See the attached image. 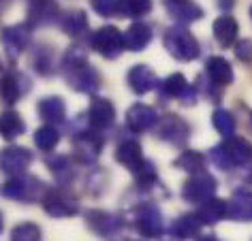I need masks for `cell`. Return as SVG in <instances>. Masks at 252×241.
Returning a JSON list of instances; mask_svg holds the SVG:
<instances>
[{"mask_svg": "<svg viewBox=\"0 0 252 241\" xmlns=\"http://www.w3.org/2000/svg\"><path fill=\"white\" fill-rule=\"evenodd\" d=\"M43 209L52 218H73L79 213V201L73 192H68L66 186L62 188H49L41 201Z\"/></svg>", "mask_w": 252, "mask_h": 241, "instance_id": "obj_7", "label": "cell"}, {"mask_svg": "<svg viewBox=\"0 0 252 241\" xmlns=\"http://www.w3.org/2000/svg\"><path fill=\"white\" fill-rule=\"evenodd\" d=\"M212 162L222 171H233L237 167H244L246 162L252 160V145L250 141H246L244 137L231 135L224 137L222 143L214 145L210 151Z\"/></svg>", "mask_w": 252, "mask_h": 241, "instance_id": "obj_2", "label": "cell"}, {"mask_svg": "<svg viewBox=\"0 0 252 241\" xmlns=\"http://www.w3.org/2000/svg\"><path fill=\"white\" fill-rule=\"evenodd\" d=\"M88 124L94 130H107L111 128L113 122H116V107L109 98H100V96H92L90 107H88Z\"/></svg>", "mask_w": 252, "mask_h": 241, "instance_id": "obj_12", "label": "cell"}, {"mask_svg": "<svg viewBox=\"0 0 252 241\" xmlns=\"http://www.w3.org/2000/svg\"><path fill=\"white\" fill-rule=\"evenodd\" d=\"M190 124L186 122L184 118H180L178 113H167L158 120V135L160 141L171 143V145H186L188 139H190Z\"/></svg>", "mask_w": 252, "mask_h": 241, "instance_id": "obj_10", "label": "cell"}, {"mask_svg": "<svg viewBox=\"0 0 252 241\" xmlns=\"http://www.w3.org/2000/svg\"><path fill=\"white\" fill-rule=\"evenodd\" d=\"M197 213L201 215V220H203L205 226H214V224H218L220 220L229 218V201H222V199H216V196H214L212 201L199 205Z\"/></svg>", "mask_w": 252, "mask_h": 241, "instance_id": "obj_30", "label": "cell"}, {"mask_svg": "<svg viewBox=\"0 0 252 241\" xmlns=\"http://www.w3.org/2000/svg\"><path fill=\"white\" fill-rule=\"evenodd\" d=\"M86 226L90 228L98 237H113L120 228H122V218H118L116 213L103 211V209H88L86 211Z\"/></svg>", "mask_w": 252, "mask_h": 241, "instance_id": "obj_13", "label": "cell"}, {"mask_svg": "<svg viewBox=\"0 0 252 241\" xmlns=\"http://www.w3.org/2000/svg\"><path fill=\"white\" fill-rule=\"evenodd\" d=\"M235 56L239 62L250 64L252 62V39H242L239 43H235Z\"/></svg>", "mask_w": 252, "mask_h": 241, "instance_id": "obj_40", "label": "cell"}, {"mask_svg": "<svg viewBox=\"0 0 252 241\" xmlns=\"http://www.w3.org/2000/svg\"><path fill=\"white\" fill-rule=\"evenodd\" d=\"M214 39H216V43L220 47H231L235 45L237 41V34H239V26L235 22V17L231 15H220L216 22H214Z\"/></svg>", "mask_w": 252, "mask_h": 241, "instance_id": "obj_28", "label": "cell"}, {"mask_svg": "<svg viewBox=\"0 0 252 241\" xmlns=\"http://www.w3.org/2000/svg\"><path fill=\"white\" fill-rule=\"evenodd\" d=\"M60 28H62V32H64L66 36H71V39H79V36L86 34L88 28H90V24H88V15L84 13V11H79V9L66 11V13L60 17Z\"/></svg>", "mask_w": 252, "mask_h": 241, "instance_id": "obj_29", "label": "cell"}, {"mask_svg": "<svg viewBox=\"0 0 252 241\" xmlns=\"http://www.w3.org/2000/svg\"><path fill=\"white\" fill-rule=\"evenodd\" d=\"M165 9L178 24H192L203 17V9L194 0H165Z\"/></svg>", "mask_w": 252, "mask_h": 241, "instance_id": "obj_22", "label": "cell"}, {"mask_svg": "<svg viewBox=\"0 0 252 241\" xmlns=\"http://www.w3.org/2000/svg\"><path fill=\"white\" fill-rule=\"evenodd\" d=\"M49 188H45L39 177L22 173L13 175L2 183V196L11 201H20V203H41Z\"/></svg>", "mask_w": 252, "mask_h": 241, "instance_id": "obj_4", "label": "cell"}, {"mask_svg": "<svg viewBox=\"0 0 252 241\" xmlns=\"http://www.w3.org/2000/svg\"><path fill=\"white\" fill-rule=\"evenodd\" d=\"M201 226H205L201 215L197 211H192V213H184V215H180V218H175L173 224L169 226V233H171V237H175V239L188 241V239L199 237Z\"/></svg>", "mask_w": 252, "mask_h": 241, "instance_id": "obj_24", "label": "cell"}, {"mask_svg": "<svg viewBox=\"0 0 252 241\" xmlns=\"http://www.w3.org/2000/svg\"><path fill=\"white\" fill-rule=\"evenodd\" d=\"M158 90L162 96H167V98H180L184 105H194L197 103L199 86H194V84L190 86L182 73H173V75H169L167 79L160 81Z\"/></svg>", "mask_w": 252, "mask_h": 241, "instance_id": "obj_11", "label": "cell"}, {"mask_svg": "<svg viewBox=\"0 0 252 241\" xmlns=\"http://www.w3.org/2000/svg\"><path fill=\"white\" fill-rule=\"evenodd\" d=\"M60 22V9L56 0H28V26L41 28Z\"/></svg>", "mask_w": 252, "mask_h": 241, "instance_id": "obj_16", "label": "cell"}, {"mask_svg": "<svg viewBox=\"0 0 252 241\" xmlns=\"http://www.w3.org/2000/svg\"><path fill=\"white\" fill-rule=\"evenodd\" d=\"M229 218L231 220H252V192L248 190H235L229 201Z\"/></svg>", "mask_w": 252, "mask_h": 241, "instance_id": "obj_31", "label": "cell"}, {"mask_svg": "<svg viewBox=\"0 0 252 241\" xmlns=\"http://www.w3.org/2000/svg\"><path fill=\"white\" fill-rule=\"evenodd\" d=\"M212 124L222 137H231L235 135V128H237V122H235V116L226 109H216L212 113Z\"/></svg>", "mask_w": 252, "mask_h": 241, "instance_id": "obj_36", "label": "cell"}, {"mask_svg": "<svg viewBox=\"0 0 252 241\" xmlns=\"http://www.w3.org/2000/svg\"><path fill=\"white\" fill-rule=\"evenodd\" d=\"M30 62H32V68L41 75V77H52V75H56L60 71L58 52H56V47L49 45V43H41V45H36Z\"/></svg>", "mask_w": 252, "mask_h": 241, "instance_id": "obj_21", "label": "cell"}, {"mask_svg": "<svg viewBox=\"0 0 252 241\" xmlns=\"http://www.w3.org/2000/svg\"><path fill=\"white\" fill-rule=\"evenodd\" d=\"M162 45L169 52V56L180 62H192L201 56V45L199 41L194 39V34L182 24H175V26L165 30V36H162Z\"/></svg>", "mask_w": 252, "mask_h": 241, "instance_id": "obj_3", "label": "cell"}, {"mask_svg": "<svg viewBox=\"0 0 252 241\" xmlns=\"http://www.w3.org/2000/svg\"><path fill=\"white\" fill-rule=\"evenodd\" d=\"M250 15H252V7H250Z\"/></svg>", "mask_w": 252, "mask_h": 241, "instance_id": "obj_46", "label": "cell"}, {"mask_svg": "<svg viewBox=\"0 0 252 241\" xmlns=\"http://www.w3.org/2000/svg\"><path fill=\"white\" fill-rule=\"evenodd\" d=\"M218 190V180L207 171L190 173V177L182 183V199L190 205H203L212 201Z\"/></svg>", "mask_w": 252, "mask_h": 241, "instance_id": "obj_6", "label": "cell"}, {"mask_svg": "<svg viewBox=\"0 0 252 241\" xmlns=\"http://www.w3.org/2000/svg\"><path fill=\"white\" fill-rule=\"evenodd\" d=\"M158 120L160 118L154 107L143 105V103H135L126 111V126L133 132H146L150 128H154V126L158 124Z\"/></svg>", "mask_w": 252, "mask_h": 241, "instance_id": "obj_19", "label": "cell"}, {"mask_svg": "<svg viewBox=\"0 0 252 241\" xmlns=\"http://www.w3.org/2000/svg\"><path fill=\"white\" fill-rule=\"evenodd\" d=\"M30 162H32V154L26 148H20V145H11V148L2 150V156H0V164H2V171L9 177L13 175H22L26 173Z\"/></svg>", "mask_w": 252, "mask_h": 241, "instance_id": "obj_18", "label": "cell"}, {"mask_svg": "<svg viewBox=\"0 0 252 241\" xmlns=\"http://www.w3.org/2000/svg\"><path fill=\"white\" fill-rule=\"evenodd\" d=\"M60 143V132L54 124H43L34 132V145L41 151H54L56 145Z\"/></svg>", "mask_w": 252, "mask_h": 241, "instance_id": "obj_35", "label": "cell"}, {"mask_svg": "<svg viewBox=\"0 0 252 241\" xmlns=\"http://www.w3.org/2000/svg\"><path fill=\"white\" fill-rule=\"evenodd\" d=\"M126 241H128V239H126Z\"/></svg>", "mask_w": 252, "mask_h": 241, "instance_id": "obj_47", "label": "cell"}, {"mask_svg": "<svg viewBox=\"0 0 252 241\" xmlns=\"http://www.w3.org/2000/svg\"><path fill=\"white\" fill-rule=\"evenodd\" d=\"M205 77L210 79L212 84L226 88L233 84L235 75H233V66L229 60L222 58V56H212V58H207V62H205Z\"/></svg>", "mask_w": 252, "mask_h": 241, "instance_id": "obj_23", "label": "cell"}, {"mask_svg": "<svg viewBox=\"0 0 252 241\" xmlns=\"http://www.w3.org/2000/svg\"><path fill=\"white\" fill-rule=\"evenodd\" d=\"M116 160L128 169L130 173H137L143 164H146V156H143V148L137 139H124L116 148Z\"/></svg>", "mask_w": 252, "mask_h": 241, "instance_id": "obj_20", "label": "cell"}, {"mask_svg": "<svg viewBox=\"0 0 252 241\" xmlns=\"http://www.w3.org/2000/svg\"><path fill=\"white\" fill-rule=\"evenodd\" d=\"M30 45V26L26 24H15V26H7L2 30V47L4 54L11 60H17L20 56L26 52Z\"/></svg>", "mask_w": 252, "mask_h": 241, "instance_id": "obj_15", "label": "cell"}, {"mask_svg": "<svg viewBox=\"0 0 252 241\" xmlns=\"http://www.w3.org/2000/svg\"><path fill=\"white\" fill-rule=\"evenodd\" d=\"M152 41V28L146 22H133L124 32V45L128 52H143Z\"/></svg>", "mask_w": 252, "mask_h": 241, "instance_id": "obj_27", "label": "cell"}, {"mask_svg": "<svg viewBox=\"0 0 252 241\" xmlns=\"http://www.w3.org/2000/svg\"><path fill=\"white\" fill-rule=\"evenodd\" d=\"M90 47L105 60H116L126 49L124 32H120L116 26H103L90 36Z\"/></svg>", "mask_w": 252, "mask_h": 241, "instance_id": "obj_9", "label": "cell"}, {"mask_svg": "<svg viewBox=\"0 0 252 241\" xmlns=\"http://www.w3.org/2000/svg\"><path fill=\"white\" fill-rule=\"evenodd\" d=\"M135 177V183H137V188H141V190H150V188H154V186H158V175H156V167L150 160H146V164L137 171V173H133Z\"/></svg>", "mask_w": 252, "mask_h": 241, "instance_id": "obj_38", "label": "cell"}, {"mask_svg": "<svg viewBox=\"0 0 252 241\" xmlns=\"http://www.w3.org/2000/svg\"><path fill=\"white\" fill-rule=\"evenodd\" d=\"M0 132H2V137L7 141H13V139L26 132V122L17 111H4L2 120H0Z\"/></svg>", "mask_w": 252, "mask_h": 241, "instance_id": "obj_33", "label": "cell"}, {"mask_svg": "<svg viewBox=\"0 0 252 241\" xmlns=\"http://www.w3.org/2000/svg\"><path fill=\"white\" fill-rule=\"evenodd\" d=\"M233 4H235V0H218V7L224 9V11H231Z\"/></svg>", "mask_w": 252, "mask_h": 241, "instance_id": "obj_41", "label": "cell"}, {"mask_svg": "<svg viewBox=\"0 0 252 241\" xmlns=\"http://www.w3.org/2000/svg\"><path fill=\"white\" fill-rule=\"evenodd\" d=\"M169 241H182V239H175V237H173V239H169Z\"/></svg>", "mask_w": 252, "mask_h": 241, "instance_id": "obj_44", "label": "cell"}, {"mask_svg": "<svg viewBox=\"0 0 252 241\" xmlns=\"http://www.w3.org/2000/svg\"><path fill=\"white\" fill-rule=\"evenodd\" d=\"M197 241H218V237H214V235H203V237H197Z\"/></svg>", "mask_w": 252, "mask_h": 241, "instance_id": "obj_42", "label": "cell"}, {"mask_svg": "<svg viewBox=\"0 0 252 241\" xmlns=\"http://www.w3.org/2000/svg\"><path fill=\"white\" fill-rule=\"evenodd\" d=\"M90 7L96 11L100 17H116V15H120L118 0H90Z\"/></svg>", "mask_w": 252, "mask_h": 241, "instance_id": "obj_39", "label": "cell"}, {"mask_svg": "<svg viewBox=\"0 0 252 241\" xmlns=\"http://www.w3.org/2000/svg\"><path fill=\"white\" fill-rule=\"evenodd\" d=\"M105 148V139L100 135V130H94L90 126L73 132V158L79 164L90 167L98 160L100 151Z\"/></svg>", "mask_w": 252, "mask_h": 241, "instance_id": "obj_5", "label": "cell"}, {"mask_svg": "<svg viewBox=\"0 0 252 241\" xmlns=\"http://www.w3.org/2000/svg\"><path fill=\"white\" fill-rule=\"evenodd\" d=\"M126 84H128L130 92H135L137 96H143V94L152 92L154 88H158V77L156 73L150 68L148 64H135L128 68L126 73Z\"/></svg>", "mask_w": 252, "mask_h": 241, "instance_id": "obj_17", "label": "cell"}, {"mask_svg": "<svg viewBox=\"0 0 252 241\" xmlns=\"http://www.w3.org/2000/svg\"><path fill=\"white\" fill-rule=\"evenodd\" d=\"M30 77L22 71L9 68L2 75V100L4 105H15L22 96H26L30 92Z\"/></svg>", "mask_w": 252, "mask_h": 241, "instance_id": "obj_14", "label": "cell"}, {"mask_svg": "<svg viewBox=\"0 0 252 241\" xmlns=\"http://www.w3.org/2000/svg\"><path fill=\"white\" fill-rule=\"evenodd\" d=\"M47 169L52 171L54 180L60 183V186H68L75 180V162L71 156L66 154H52L45 158Z\"/></svg>", "mask_w": 252, "mask_h": 241, "instance_id": "obj_26", "label": "cell"}, {"mask_svg": "<svg viewBox=\"0 0 252 241\" xmlns=\"http://www.w3.org/2000/svg\"><path fill=\"white\" fill-rule=\"evenodd\" d=\"M173 167L186 171V173H199V171H205L207 158L201 154V151H197V150H184L173 160Z\"/></svg>", "mask_w": 252, "mask_h": 241, "instance_id": "obj_32", "label": "cell"}, {"mask_svg": "<svg viewBox=\"0 0 252 241\" xmlns=\"http://www.w3.org/2000/svg\"><path fill=\"white\" fill-rule=\"evenodd\" d=\"M60 73L68 88L81 94H94L100 88V75L90 64L86 52L81 49H68L60 62Z\"/></svg>", "mask_w": 252, "mask_h": 241, "instance_id": "obj_1", "label": "cell"}, {"mask_svg": "<svg viewBox=\"0 0 252 241\" xmlns=\"http://www.w3.org/2000/svg\"><path fill=\"white\" fill-rule=\"evenodd\" d=\"M9 241H43L41 226L34 222H20L17 226H13Z\"/></svg>", "mask_w": 252, "mask_h": 241, "instance_id": "obj_37", "label": "cell"}, {"mask_svg": "<svg viewBox=\"0 0 252 241\" xmlns=\"http://www.w3.org/2000/svg\"><path fill=\"white\" fill-rule=\"evenodd\" d=\"M244 180H246V183H248V186L252 188V167L248 169V173H246V177H244Z\"/></svg>", "mask_w": 252, "mask_h": 241, "instance_id": "obj_43", "label": "cell"}, {"mask_svg": "<svg viewBox=\"0 0 252 241\" xmlns=\"http://www.w3.org/2000/svg\"><path fill=\"white\" fill-rule=\"evenodd\" d=\"M133 226L135 231L146 239H158L165 233V220H162V211L154 203H143L135 209L133 213Z\"/></svg>", "mask_w": 252, "mask_h": 241, "instance_id": "obj_8", "label": "cell"}, {"mask_svg": "<svg viewBox=\"0 0 252 241\" xmlns=\"http://www.w3.org/2000/svg\"><path fill=\"white\" fill-rule=\"evenodd\" d=\"M250 118H252V111H250ZM250 122H252V120H250Z\"/></svg>", "mask_w": 252, "mask_h": 241, "instance_id": "obj_45", "label": "cell"}, {"mask_svg": "<svg viewBox=\"0 0 252 241\" xmlns=\"http://www.w3.org/2000/svg\"><path fill=\"white\" fill-rule=\"evenodd\" d=\"M36 113L45 124H64L66 122V103L60 96H45L36 105Z\"/></svg>", "mask_w": 252, "mask_h": 241, "instance_id": "obj_25", "label": "cell"}, {"mask_svg": "<svg viewBox=\"0 0 252 241\" xmlns=\"http://www.w3.org/2000/svg\"><path fill=\"white\" fill-rule=\"evenodd\" d=\"M120 17L128 20H139L152 11V0H118Z\"/></svg>", "mask_w": 252, "mask_h": 241, "instance_id": "obj_34", "label": "cell"}]
</instances>
